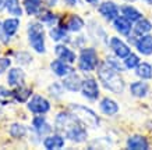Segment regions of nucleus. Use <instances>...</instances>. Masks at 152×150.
Listing matches in <instances>:
<instances>
[{
	"label": "nucleus",
	"instance_id": "19",
	"mask_svg": "<svg viewBox=\"0 0 152 150\" xmlns=\"http://www.w3.org/2000/svg\"><path fill=\"white\" fill-rule=\"evenodd\" d=\"M43 146L50 150L61 149L64 146V139H63V136H60V135H52V136H48L43 141Z\"/></svg>",
	"mask_w": 152,
	"mask_h": 150
},
{
	"label": "nucleus",
	"instance_id": "5",
	"mask_svg": "<svg viewBox=\"0 0 152 150\" xmlns=\"http://www.w3.org/2000/svg\"><path fill=\"white\" fill-rule=\"evenodd\" d=\"M78 67L83 71H92L98 67V56L96 51L91 47L83 49L80 53V60H78Z\"/></svg>",
	"mask_w": 152,
	"mask_h": 150
},
{
	"label": "nucleus",
	"instance_id": "34",
	"mask_svg": "<svg viewBox=\"0 0 152 150\" xmlns=\"http://www.w3.org/2000/svg\"><path fill=\"white\" fill-rule=\"evenodd\" d=\"M106 63L109 64L112 68L117 70V71H123V70H124V67H121V64H120L116 59H113V57H107V59H106Z\"/></svg>",
	"mask_w": 152,
	"mask_h": 150
},
{
	"label": "nucleus",
	"instance_id": "24",
	"mask_svg": "<svg viewBox=\"0 0 152 150\" xmlns=\"http://www.w3.org/2000/svg\"><path fill=\"white\" fill-rule=\"evenodd\" d=\"M1 25H3V29H4L6 33L9 36H13L20 27V21L17 18H9V20H4Z\"/></svg>",
	"mask_w": 152,
	"mask_h": 150
},
{
	"label": "nucleus",
	"instance_id": "39",
	"mask_svg": "<svg viewBox=\"0 0 152 150\" xmlns=\"http://www.w3.org/2000/svg\"><path fill=\"white\" fill-rule=\"evenodd\" d=\"M3 1H4V0H0V6L3 4Z\"/></svg>",
	"mask_w": 152,
	"mask_h": 150
},
{
	"label": "nucleus",
	"instance_id": "11",
	"mask_svg": "<svg viewBox=\"0 0 152 150\" xmlns=\"http://www.w3.org/2000/svg\"><path fill=\"white\" fill-rule=\"evenodd\" d=\"M81 83H83L81 78L74 72V71H70V72L67 74V77L64 78V81H63L64 88L67 91H71V92L80 91V89H81Z\"/></svg>",
	"mask_w": 152,
	"mask_h": 150
},
{
	"label": "nucleus",
	"instance_id": "31",
	"mask_svg": "<svg viewBox=\"0 0 152 150\" xmlns=\"http://www.w3.org/2000/svg\"><path fill=\"white\" fill-rule=\"evenodd\" d=\"M14 100L13 91H7L4 86H0V104H7Z\"/></svg>",
	"mask_w": 152,
	"mask_h": 150
},
{
	"label": "nucleus",
	"instance_id": "4",
	"mask_svg": "<svg viewBox=\"0 0 152 150\" xmlns=\"http://www.w3.org/2000/svg\"><path fill=\"white\" fill-rule=\"evenodd\" d=\"M70 113H73L78 121L83 124L84 127L95 128L99 125V117L94 113L91 109L81 104H71L70 106Z\"/></svg>",
	"mask_w": 152,
	"mask_h": 150
},
{
	"label": "nucleus",
	"instance_id": "9",
	"mask_svg": "<svg viewBox=\"0 0 152 150\" xmlns=\"http://www.w3.org/2000/svg\"><path fill=\"white\" fill-rule=\"evenodd\" d=\"M99 13L105 20L113 21L119 15V7L113 1H105V3H102L99 6Z\"/></svg>",
	"mask_w": 152,
	"mask_h": 150
},
{
	"label": "nucleus",
	"instance_id": "35",
	"mask_svg": "<svg viewBox=\"0 0 152 150\" xmlns=\"http://www.w3.org/2000/svg\"><path fill=\"white\" fill-rule=\"evenodd\" d=\"M10 64H11L10 59H6V57H0V74L4 72L6 70L10 67Z\"/></svg>",
	"mask_w": 152,
	"mask_h": 150
},
{
	"label": "nucleus",
	"instance_id": "38",
	"mask_svg": "<svg viewBox=\"0 0 152 150\" xmlns=\"http://www.w3.org/2000/svg\"><path fill=\"white\" fill-rule=\"evenodd\" d=\"M87 1L89 4H98V3H99V0H87Z\"/></svg>",
	"mask_w": 152,
	"mask_h": 150
},
{
	"label": "nucleus",
	"instance_id": "26",
	"mask_svg": "<svg viewBox=\"0 0 152 150\" xmlns=\"http://www.w3.org/2000/svg\"><path fill=\"white\" fill-rule=\"evenodd\" d=\"M83 27H84V21L78 15H71V17L67 20V24H66V28L71 32H78Z\"/></svg>",
	"mask_w": 152,
	"mask_h": 150
},
{
	"label": "nucleus",
	"instance_id": "30",
	"mask_svg": "<svg viewBox=\"0 0 152 150\" xmlns=\"http://www.w3.org/2000/svg\"><path fill=\"white\" fill-rule=\"evenodd\" d=\"M10 135L13 138H17V139L24 138L27 135V128L24 127V125H21V124H13L10 127Z\"/></svg>",
	"mask_w": 152,
	"mask_h": 150
},
{
	"label": "nucleus",
	"instance_id": "3",
	"mask_svg": "<svg viewBox=\"0 0 152 150\" xmlns=\"http://www.w3.org/2000/svg\"><path fill=\"white\" fill-rule=\"evenodd\" d=\"M28 41L37 53H45V29L39 22H31L28 25Z\"/></svg>",
	"mask_w": 152,
	"mask_h": 150
},
{
	"label": "nucleus",
	"instance_id": "36",
	"mask_svg": "<svg viewBox=\"0 0 152 150\" xmlns=\"http://www.w3.org/2000/svg\"><path fill=\"white\" fill-rule=\"evenodd\" d=\"M66 3L69 6H75L77 3H78V0H66Z\"/></svg>",
	"mask_w": 152,
	"mask_h": 150
},
{
	"label": "nucleus",
	"instance_id": "23",
	"mask_svg": "<svg viewBox=\"0 0 152 150\" xmlns=\"http://www.w3.org/2000/svg\"><path fill=\"white\" fill-rule=\"evenodd\" d=\"M32 125H34V128L37 129L38 135H43V133H49V132H50L49 124L46 122V120L42 118V117H35V118L32 120Z\"/></svg>",
	"mask_w": 152,
	"mask_h": 150
},
{
	"label": "nucleus",
	"instance_id": "15",
	"mask_svg": "<svg viewBox=\"0 0 152 150\" xmlns=\"http://www.w3.org/2000/svg\"><path fill=\"white\" fill-rule=\"evenodd\" d=\"M55 53L57 54L60 60H63L66 63H74L75 61V54L73 50H70L67 46L64 45H57L55 47Z\"/></svg>",
	"mask_w": 152,
	"mask_h": 150
},
{
	"label": "nucleus",
	"instance_id": "6",
	"mask_svg": "<svg viewBox=\"0 0 152 150\" xmlns=\"http://www.w3.org/2000/svg\"><path fill=\"white\" fill-rule=\"evenodd\" d=\"M28 110L35 114H45L50 110V103L45 97L35 95L32 96V99L28 101Z\"/></svg>",
	"mask_w": 152,
	"mask_h": 150
},
{
	"label": "nucleus",
	"instance_id": "10",
	"mask_svg": "<svg viewBox=\"0 0 152 150\" xmlns=\"http://www.w3.org/2000/svg\"><path fill=\"white\" fill-rule=\"evenodd\" d=\"M113 27L116 28V31L121 33V35H124V36H129L130 33H131V29H133V25H131V21L129 18H126L124 15H121V17H116L113 20Z\"/></svg>",
	"mask_w": 152,
	"mask_h": 150
},
{
	"label": "nucleus",
	"instance_id": "7",
	"mask_svg": "<svg viewBox=\"0 0 152 150\" xmlns=\"http://www.w3.org/2000/svg\"><path fill=\"white\" fill-rule=\"evenodd\" d=\"M81 93L88 100H96L99 97V86L94 78H87L81 83Z\"/></svg>",
	"mask_w": 152,
	"mask_h": 150
},
{
	"label": "nucleus",
	"instance_id": "13",
	"mask_svg": "<svg viewBox=\"0 0 152 150\" xmlns=\"http://www.w3.org/2000/svg\"><path fill=\"white\" fill-rule=\"evenodd\" d=\"M127 147L131 150H145L149 147V143L141 135H133L127 139Z\"/></svg>",
	"mask_w": 152,
	"mask_h": 150
},
{
	"label": "nucleus",
	"instance_id": "18",
	"mask_svg": "<svg viewBox=\"0 0 152 150\" xmlns=\"http://www.w3.org/2000/svg\"><path fill=\"white\" fill-rule=\"evenodd\" d=\"M50 68H52V71L57 75V77H66V75L71 71V68L66 64V61H63V60H60V59L52 61Z\"/></svg>",
	"mask_w": 152,
	"mask_h": 150
},
{
	"label": "nucleus",
	"instance_id": "32",
	"mask_svg": "<svg viewBox=\"0 0 152 150\" xmlns=\"http://www.w3.org/2000/svg\"><path fill=\"white\" fill-rule=\"evenodd\" d=\"M140 64V59L137 54H133L130 53L127 57L124 59V67L129 70H133V68H137V65Z\"/></svg>",
	"mask_w": 152,
	"mask_h": 150
},
{
	"label": "nucleus",
	"instance_id": "28",
	"mask_svg": "<svg viewBox=\"0 0 152 150\" xmlns=\"http://www.w3.org/2000/svg\"><path fill=\"white\" fill-rule=\"evenodd\" d=\"M42 0H24V9L29 15H34L39 11Z\"/></svg>",
	"mask_w": 152,
	"mask_h": 150
},
{
	"label": "nucleus",
	"instance_id": "41",
	"mask_svg": "<svg viewBox=\"0 0 152 150\" xmlns=\"http://www.w3.org/2000/svg\"><path fill=\"white\" fill-rule=\"evenodd\" d=\"M124 1H135V0H124Z\"/></svg>",
	"mask_w": 152,
	"mask_h": 150
},
{
	"label": "nucleus",
	"instance_id": "20",
	"mask_svg": "<svg viewBox=\"0 0 152 150\" xmlns=\"http://www.w3.org/2000/svg\"><path fill=\"white\" fill-rule=\"evenodd\" d=\"M130 92H131V95L135 96V97H144V96L148 93V85L142 81L133 82L131 86H130Z\"/></svg>",
	"mask_w": 152,
	"mask_h": 150
},
{
	"label": "nucleus",
	"instance_id": "22",
	"mask_svg": "<svg viewBox=\"0 0 152 150\" xmlns=\"http://www.w3.org/2000/svg\"><path fill=\"white\" fill-rule=\"evenodd\" d=\"M135 74L141 79H151L152 78V64L149 63H140L135 68Z\"/></svg>",
	"mask_w": 152,
	"mask_h": 150
},
{
	"label": "nucleus",
	"instance_id": "21",
	"mask_svg": "<svg viewBox=\"0 0 152 150\" xmlns=\"http://www.w3.org/2000/svg\"><path fill=\"white\" fill-rule=\"evenodd\" d=\"M31 93H32V91H31L29 88H24V85H21V86H15L13 89L14 99L17 100V101H20V103L27 101V99L31 96Z\"/></svg>",
	"mask_w": 152,
	"mask_h": 150
},
{
	"label": "nucleus",
	"instance_id": "25",
	"mask_svg": "<svg viewBox=\"0 0 152 150\" xmlns=\"http://www.w3.org/2000/svg\"><path fill=\"white\" fill-rule=\"evenodd\" d=\"M121 13L124 15L126 18H129L131 22L133 21H138L140 18H142V14L140 13L137 9H134L131 6H123L121 7Z\"/></svg>",
	"mask_w": 152,
	"mask_h": 150
},
{
	"label": "nucleus",
	"instance_id": "40",
	"mask_svg": "<svg viewBox=\"0 0 152 150\" xmlns=\"http://www.w3.org/2000/svg\"><path fill=\"white\" fill-rule=\"evenodd\" d=\"M145 1H148V3H152V0H145Z\"/></svg>",
	"mask_w": 152,
	"mask_h": 150
},
{
	"label": "nucleus",
	"instance_id": "14",
	"mask_svg": "<svg viewBox=\"0 0 152 150\" xmlns=\"http://www.w3.org/2000/svg\"><path fill=\"white\" fill-rule=\"evenodd\" d=\"M135 46L141 54L144 56H149L152 54V36L151 35H142L138 41L135 42Z\"/></svg>",
	"mask_w": 152,
	"mask_h": 150
},
{
	"label": "nucleus",
	"instance_id": "8",
	"mask_svg": "<svg viewBox=\"0 0 152 150\" xmlns=\"http://www.w3.org/2000/svg\"><path fill=\"white\" fill-rule=\"evenodd\" d=\"M110 47H112V50H113L115 56L119 57V59H126V57L131 53V51H130V46L126 45L121 39H119V38H116V36L110 39Z\"/></svg>",
	"mask_w": 152,
	"mask_h": 150
},
{
	"label": "nucleus",
	"instance_id": "27",
	"mask_svg": "<svg viewBox=\"0 0 152 150\" xmlns=\"http://www.w3.org/2000/svg\"><path fill=\"white\" fill-rule=\"evenodd\" d=\"M4 7L13 15H21L23 14V10H21L18 0H4Z\"/></svg>",
	"mask_w": 152,
	"mask_h": 150
},
{
	"label": "nucleus",
	"instance_id": "1",
	"mask_svg": "<svg viewBox=\"0 0 152 150\" xmlns=\"http://www.w3.org/2000/svg\"><path fill=\"white\" fill-rule=\"evenodd\" d=\"M56 129L63 133V136L73 142H84L87 139V132L84 125L73 113H59L56 115Z\"/></svg>",
	"mask_w": 152,
	"mask_h": 150
},
{
	"label": "nucleus",
	"instance_id": "12",
	"mask_svg": "<svg viewBox=\"0 0 152 150\" xmlns=\"http://www.w3.org/2000/svg\"><path fill=\"white\" fill-rule=\"evenodd\" d=\"M7 82H9L10 86H21L25 82V72L21 68H11L9 71Z\"/></svg>",
	"mask_w": 152,
	"mask_h": 150
},
{
	"label": "nucleus",
	"instance_id": "17",
	"mask_svg": "<svg viewBox=\"0 0 152 150\" xmlns=\"http://www.w3.org/2000/svg\"><path fill=\"white\" fill-rule=\"evenodd\" d=\"M151 29H152V24L149 20L140 18L138 21L135 22V27H134V35L142 36V35H147L148 32H151Z\"/></svg>",
	"mask_w": 152,
	"mask_h": 150
},
{
	"label": "nucleus",
	"instance_id": "37",
	"mask_svg": "<svg viewBox=\"0 0 152 150\" xmlns=\"http://www.w3.org/2000/svg\"><path fill=\"white\" fill-rule=\"evenodd\" d=\"M45 1H46V4L50 6V7H52V6H55L56 3H57V0H45Z\"/></svg>",
	"mask_w": 152,
	"mask_h": 150
},
{
	"label": "nucleus",
	"instance_id": "33",
	"mask_svg": "<svg viewBox=\"0 0 152 150\" xmlns=\"http://www.w3.org/2000/svg\"><path fill=\"white\" fill-rule=\"evenodd\" d=\"M41 21H43L46 24H53L57 21V17L53 13H50V11H46V13H43L41 15Z\"/></svg>",
	"mask_w": 152,
	"mask_h": 150
},
{
	"label": "nucleus",
	"instance_id": "2",
	"mask_svg": "<svg viewBox=\"0 0 152 150\" xmlns=\"http://www.w3.org/2000/svg\"><path fill=\"white\" fill-rule=\"evenodd\" d=\"M98 77L101 79L102 85L107 91L113 93H121L124 91V81L120 77L117 70L112 68L107 63H102L98 65Z\"/></svg>",
	"mask_w": 152,
	"mask_h": 150
},
{
	"label": "nucleus",
	"instance_id": "29",
	"mask_svg": "<svg viewBox=\"0 0 152 150\" xmlns=\"http://www.w3.org/2000/svg\"><path fill=\"white\" fill-rule=\"evenodd\" d=\"M67 28L66 27H63V25H59V27H55V28H52L50 29V38L53 39V41H56V42H59V41H61V39H64L66 38V35H67Z\"/></svg>",
	"mask_w": 152,
	"mask_h": 150
},
{
	"label": "nucleus",
	"instance_id": "16",
	"mask_svg": "<svg viewBox=\"0 0 152 150\" xmlns=\"http://www.w3.org/2000/svg\"><path fill=\"white\" fill-rule=\"evenodd\" d=\"M99 107H101L102 113L106 114V115H113V114H116L117 111H119V104L116 103L115 100L109 99V97H105V99H102L101 104H99Z\"/></svg>",
	"mask_w": 152,
	"mask_h": 150
}]
</instances>
